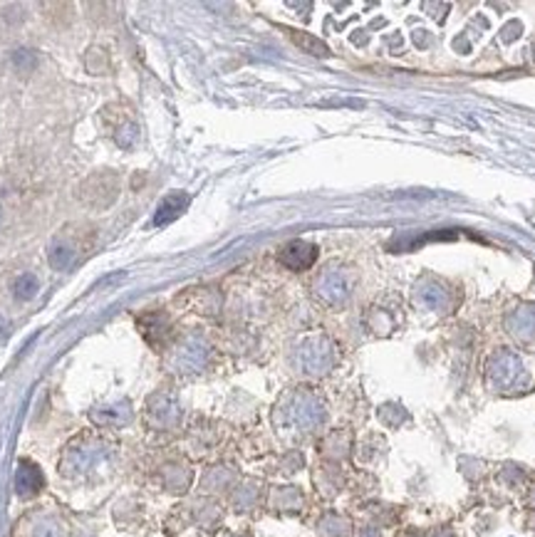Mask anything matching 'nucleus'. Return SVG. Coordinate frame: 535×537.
Listing matches in <instances>:
<instances>
[{"label":"nucleus","instance_id":"nucleus-3","mask_svg":"<svg viewBox=\"0 0 535 537\" xmlns=\"http://www.w3.org/2000/svg\"><path fill=\"white\" fill-rule=\"evenodd\" d=\"M84 184L94 186V188H97V191H92V194L83 196L84 201H87V204H92V206H102L100 196H104V204L110 206L112 201L117 198V191H120V181H117V177H112V174H97V177L87 178Z\"/></svg>","mask_w":535,"mask_h":537},{"label":"nucleus","instance_id":"nucleus-4","mask_svg":"<svg viewBox=\"0 0 535 537\" xmlns=\"http://www.w3.org/2000/svg\"><path fill=\"white\" fill-rule=\"evenodd\" d=\"M186 206H189V196L186 194L167 196V198L159 204V211L157 216H154V225H167V223H171L174 218H179V216L184 214Z\"/></svg>","mask_w":535,"mask_h":537},{"label":"nucleus","instance_id":"nucleus-5","mask_svg":"<svg viewBox=\"0 0 535 537\" xmlns=\"http://www.w3.org/2000/svg\"><path fill=\"white\" fill-rule=\"evenodd\" d=\"M287 35H290V40H293L297 47H303L305 53H310V55H317V57L330 55L327 45H325V43H320L317 37L307 35V33H300V30H287Z\"/></svg>","mask_w":535,"mask_h":537},{"label":"nucleus","instance_id":"nucleus-6","mask_svg":"<svg viewBox=\"0 0 535 537\" xmlns=\"http://www.w3.org/2000/svg\"><path fill=\"white\" fill-rule=\"evenodd\" d=\"M13 292H15V297H18V300H30V297H35V292H37L35 275L25 273V275L15 278V283H13Z\"/></svg>","mask_w":535,"mask_h":537},{"label":"nucleus","instance_id":"nucleus-1","mask_svg":"<svg viewBox=\"0 0 535 537\" xmlns=\"http://www.w3.org/2000/svg\"><path fill=\"white\" fill-rule=\"evenodd\" d=\"M83 238V233L77 231V228H70L63 235H57L53 245H50V251H47V260H50V265L55 270H70L77 263V255L87 248L80 243Z\"/></svg>","mask_w":535,"mask_h":537},{"label":"nucleus","instance_id":"nucleus-2","mask_svg":"<svg viewBox=\"0 0 535 537\" xmlns=\"http://www.w3.org/2000/svg\"><path fill=\"white\" fill-rule=\"evenodd\" d=\"M317 258V248L310 245V243L303 241H293L287 243L286 248L280 251V263L290 270H305L310 268Z\"/></svg>","mask_w":535,"mask_h":537},{"label":"nucleus","instance_id":"nucleus-7","mask_svg":"<svg viewBox=\"0 0 535 537\" xmlns=\"http://www.w3.org/2000/svg\"><path fill=\"white\" fill-rule=\"evenodd\" d=\"M10 62L15 65V70H18V72L25 74V72H30L33 67H35V55H33L30 50H15V53H13V57H10Z\"/></svg>","mask_w":535,"mask_h":537}]
</instances>
